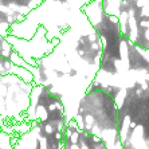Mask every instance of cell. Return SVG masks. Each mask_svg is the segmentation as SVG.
<instances>
[{
	"label": "cell",
	"mask_w": 149,
	"mask_h": 149,
	"mask_svg": "<svg viewBox=\"0 0 149 149\" xmlns=\"http://www.w3.org/2000/svg\"><path fill=\"white\" fill-rule=\"evenodd\" d=\"M101 58L102 39L81 10L75 23L57 38L54 48L30 70L34 83L61 97L67 120H73L81 98L97 78Z\"/></svg>",
	"instance_id": "obj_1"
},
{
	"label": "cell",
	"mask_w": 149,
	"mask_h": 149,
	"mask_svg": "<svg viewBox=\"0 0 149 149\" xmlns=\"http://www.w3.org/2000/svg\"><path fill=\"white\" fill-rule=\"evenodd\" d=\"M122 86L94 79L81 98L74 118L78 126L97 136L108 149H124L118 134L117 93Z\"/></svg>",
	"instance_id": "obj_2"
},
{
	"label": "cell",
	"mask_w": 149,
	"mask_h": 149,
	"mask_svg": "<svg viewBox=\"0 0 149 149\" xmlns=\"http://www.w3.org/2000/svg\"><path fill=\"white\" fill-rule=\"evenodd\" d=\"M115 99L124 149H149V78L121 87Z\"/></svg>",
	"instance_id": "obj_3"
},
{
	"label": "cell",
	"mask_w": 149,
	"mask_h": 149,
	"mask_svg": "<svg viewBox=\"0 0 149 149\" xmlns=\"http://www.w3.org/2000/svg\"><path fill=\"white\" fill-rule=\"evenodd\" d=\"M101 4L108 14L117 16L129 42L149 50V0H101Z\"/></svg>",
	"instance_id": "obj_4"
},
{
	"label": "cell",
	"mask_w": 149,
	"mask_h": 149,
	"mask_svg": "<svg viewBox=\"0 0 149 149\" xmlns=\"http://www.w3.org/2000/svg\"><path fill=\"white\" fill-rule=\"evenodd\" d=\"M48 1L61 4V6H66V7L74 8V10H82V7L86 6L87 3H90L92 0H48Z\"/></svg>",
	"instance_id": "obj_5"
}]
</instances>
